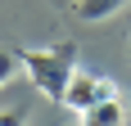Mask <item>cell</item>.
I'll list each match as a JSON object with an SVG mask.
<instances>
[{
    "label": "cell",
    "instance_id": "8992f818",
    "mask_svg": "<svg viewBox=\"0 0 131 126\" xmlns=\"http://www.w3.org/2000/svg\"><path fill=\"white\" fill-rule=\"evenodd\" d=\"M0 126H23V108H5L0 113Z\"/></svg>",
    "mask_w": 131,
    "mask_h": 126
},
{
    "label": "cell",
    "instance_id": "3957f363",
    "mask_svg": "<svg viewBox=\"0 0 131 126\" xmlns=\"http://www.w3.org/2000/svg\"><path fill=\"white\" fill-rule=\"evenodd\" d=\"M81 126H127V108H122V99L113 95V99L86 108V113H81Z\"/></svg>",
    "mask_w": 131,
    "mask_h": 126
},
{
    "label": "cell",
    "instance_id": "277c9868",
    "mask_svg": "<svg viewBox=\"0 0 131 126\" xmlns=\"http://www.w3.org/2000/svg\"><path fill=\"white\" fill-rule=\"evenodd\" d=\"M122 5H131V0H77V18L81 23H100V18H113Z\"/></svg>",
    "mask_w": 131,
    "mask_h": 126
},
{
    "label": "cell",
    "instance_id": "7a4b0ae2",
    "mask_svg": "<svg viewBox=\"0 0 131 126\" xmlns=\"http://www.w3.org/2000/svg\"><path fill=\"white\" fill-rule=\"evenodd\" d=\"M113 95H118L113 81H104V77H95V72H72V77H68V90H63V108L86 113V108L113 99Z\"/></svg>",
    "mask_w": 131,
    "mask_h": 126
},
{
    "label": "cell",
    "instance_id": "6da1fadb",
    "mask_svg": "<svg viewBox=\"0 0 131 126\" xmlns=\"http://www.w3.org/2000/svg\"><path fill=\"white\" fill-rule=\"evenodd\" d=\"M18 68L32 77V86L45 95V99L63 104L68 77L77 72V45H50V50H18Z\"/></svg>",
    "mask_w": 131,
    "mask_h": 126
},
{
    "label": "cell",
    "instance_id": "5b68a950",
    "mask_svg": "<svg viewBox=\"0 0 131 126\" xmlns=\"http://www.w3.org/2000/svg\"><path fill=\"white\" fill-rule=\"evenodd\" d=\"M14 68H18V54H14V50H0V86L14 77Z\"/></svg>",
    "mask_w": 131,
    "mask_h": 126
}]
</instances>
